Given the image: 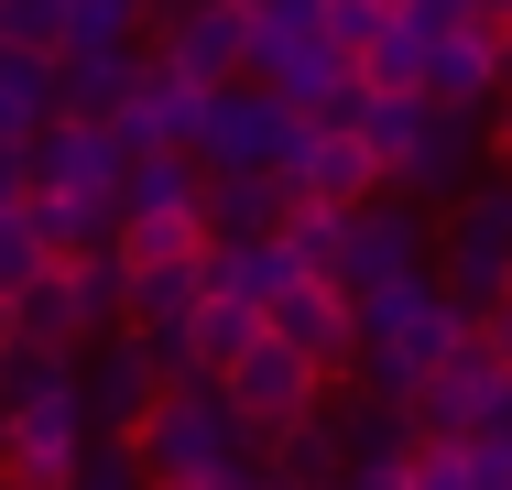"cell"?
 <instances>
[{"label": "cell", "mask_w": 512, "mask_h": 490, "mask_svg": "<svg viewBox=\"0 0 512 490\" xmlns=\"http://www.w3.org/2000/svg\"><path fill=\"white\" fill-rule=\"evenodd\" d=\"M0 490H11V480H0Z\"/></svg>", "instance_id": "obj_32"}, {"label": "cell", "mask_w": 512, "mask_h": 490, "mask_svg": "<svg viewBox=\"0 0 512 490\" xmlns=\"http://www.w3.org/2000/svg\"><path fill=\"white\" fill-rule=\"evenodd\" d=\"M349 142L382 164V186L414 164V142H425V98H360V120H349Z\"/></svg>", "instance_id": "obj_21"}, {"label": "cell", "mask_w": 512, "mask_h": 490, "mask_svg": "<svg viewBox=\"0 0 512 490\" xmlns=\"http://www.w3.org/2000/svg\"><path fill=\"white\" fill-rule=\"evenodd\" d=\"M502 120H512V66H502Z\"/></svg>", "instance_id": "obj_30"}, {"label": "cell", "mask_w": 512, "mask_h": 490, "mask_svg": "<svg viewBox=\"0 0 512 490\" xmlns=\"http://www.w3.org/2000/svg\"><path fill=\"white\" fill-rule=\"evenodd\" d=\"M120 175H131V153L88 131V120H55L44 142H33V196H77V207H120Z\"/></svg>", "instance_id": "obj_12"}, {"label": "cell", "mask_w": 512, "mask_h": 490, "mask_svg": "<svg viewBox=\"0 0 512 490\" xmlns=\"http://www.w3.org/2000/svg\"><path fill=\"white\" fill-rule=\"evenodd\" d=\"M66 490H153V480H142V458H131L120 436H88V458H77V480H66Z\"/></svg>", "instance_id": "obj_27"}, {"label": "cell", "mask_w": 512, "mask_h": 490, "mask_svg": "<svg viewBox=\"0 0 512 490\" xmlns=\"http://www.w3.org/2000/svg\"><path fill=\"white\" fill-rule=\"evenodd\" d=\"M0 55L55 66V55H66V0H0Z\"/></svg>", "instance_id": "obj_24"}, {"label": "cell", "mask_w": 512, "mask_h": 490, "mask_svg": "<svg viewBox=\"0 0 512 490\" xmlns=\"http://www.w3.org/2000/svg\"><path fill=\"white\" fill-rule=\"evenodd\" d=\"M295 284H306V273H295V251H284V240H240V251H218V240H207V305H251V316H273Z\"/></svg>", "instance_id": "obj_15"}, {"label": "cell", "mask_w": 512, "mask_h": 490, "mask_svg": "<svg viewBox=\"0 0 512 490\" xmlns=\"http://www.w3.org/2000/svg\"><path fill=\"white\" fill-rule=\"evenodd\" d=\"M360 425H371V403H360V392H349V403L327 392L306 425H284V436H273V458H262V469H273V480H295V490H349V469H360Z\"/></svg>", "instance_id": "obj_10"}, {"label": "cell", "mask_w": 512, "mask_h": 490, "mask_svg": "<svg viewBox=\"0 0 512 490\" xmlns=\"http://www.w3.org/2000/svg\"><path fill=\"white\" fill-rule=\"evenodd\" d=\"M469 490H512V425L469 436Z\"/></svg>", "instance_id": "obj_28"}, {"label": "cell", "mask_w": 512, "mask_h": 490, "mask_svg": "<svg viewBox=\"0 0 512 490\" xmlns=\"http://www.w3.org/2000/svg\"><path fill=\"white\" fill-rule=\"evenodd\" d=\"M284 196H295V207H338V218H349V207H371V196H382V164H371L349 131H306V142H295V164H284Z\"/></svg>", "instance_id": "obj_13"}, {"label": "cell", "mask_w": 512, "mask_h": 490, "mask_svg": "<svg viewBox=\"0 0 512 490\" xmlns=\"http://www.w3.org/2000/svg\"><path fill=\"white\" fill-rule=\"evenodd\" d=\"M404 425H414V447H469V436L512 425V360L491 349V338H469L458 360L425 371V392L404 403Z\"/></svg>", "instance_id": "obj_4"}, {"label": "cell", "mask_w": 512, "mask_h": 490, "mask_svg": "<svg viewBox=\"0 0 512 490\" xmlns=\"http://www.w3.org/2000/svg\"><path fill=\"white\" fill-rule=\"evenodd\" d=\"M284 218H295L284 175H207V240H218V251H240V240H284Z\"/></svg>", "instance_id": "obj_17"}, {"label": "cell", "mask_w": 512, "mask_h": 490, "mask_svg": "<svg viewBox=\"0 0 512 490\" xmlns=\"http://www.w3.org/2000/svg\"><path fill=\"white\" fill-rule=\"evenodd\" d=\"M349 338H360V403H382V414H404L414 392H425V371L436 360H458L469 338H480V316L458 305V294L436 284V273H414V284H382L349 305Z\"/></svg>", "instance_id": "obj_1"}, {"label": "cell", "mask_w": 512, "mask_h": 490, "mask_svg": "<svg viewBox=\"0 0 512 490\" xmlns=\"http://www.w3.org/2000/svg\"><path fill=\"white\" fill-rule=\"evenodd\" d=\"M44 131H55V66L0 55V142H11V153H33Z\"/></svg>", "instance_id": "obj_19"}, {"label": "cell", "mask_w": 512, "mask_h": 490, "mask_svg": "<svg viewBox=\"0 0 512 490\" xmlns=\"http://www.w3.org/2000/svg\"><path fill=\"white\" fill-rule=\"evenodd\" d=\"M131 458H142V480L197 490V480H218V469H240V458H251V436H240V414H229V392H218V382H175L153 414H142Z\"/></svg>", "instance_id": "obj_2"}, {"label": "cell", "mask_w": 512, "mask_h": 490, "mask_svg": "<svg viewBox=\"0 0 512 490\" xmlns=\"http://www.w3.org/2000/svg\"><path fill=\"white\" fill-rule=\"evenodd\" d=\"M262 338H273V349H295L316 382L360 360V338H349V294H327V284H295L284 305H273V316H262Z\"/></svg>", "instance_id": "obj_14"}, {"label": "cell", "mask_w": 512, "mask_h": 490, "mask_svg": "<svg viewBox=\"0 0 512 490\" xmlns=\"http://www.w3.org/2000/svg\"><path fill=\"white\" fill-rule=\"evenodd\" d=\"M22 196H33V153H11V142H0V207H22Z\"/></svg>", "instance_id": "obj_29"}, {"label": "cell", "mask_w": 512, "mask_h": 490, "mask_svg": "<svg viewBox=\"0 0 512 490\" xmlns=\"http://www.w3.org/2000/svg\"><path fill=\"white\" fill-rule=\"evenodd\" d=\"M262 490H295V480H273V469H262Z\"/></svg>", "instance_id": "obj_31"}, {"label": "cell", "mask_w": 512, "mask_h": 490, "mask_svg": "<svg viewBox=\"0 0 512 490\" xmlns=\"http://www.w3.org/2000/svg\"><path fill=\"white\" fill-rule=\"evenodd\" d=\"M44 273H55V262H44V240H33V218H22V207H0V305H22Z\"/></svg>", "instance_id": "obj_25"}, {"label": "cell", "mask_w": 512, "mask_h": 490, "mask_svg": "<svg viewBox=\"0 0 512 490\" xmlns=\"http://www.w3.org/2000/svg\"><path fill=\"white\" fill-rule=\"evenodd\" d=\"M480 164H491V142H480V120H425V142H414V164L393 175L382 196H404L414 218H447L458 196L480 186Z\"/></svg>", "instance_id": "obj_11"}, {"label": "cell", "mask_w": 512, "mask_h": 490, "mask_svg": "<svg viewBox=\"0 0 512 490\" xmlns=\"http://www.w3.org/2000/svg\"><path fill=\"white\" fill-rule=\"evenodd\" d=\"M77 392H88V436H142V414L164 403V371H153V349L120 327V338H99L88 360H77Z\"/></svg>", "instance_id": "obj_9"}, {"label": "cell", "mask_w": 512, "mask_h": 490, "mask_svg": "<svg viewBox=\"0 0 512 490\" xmlns=\"http://www.w3.org/2000/svg\"><path fill=\"white\" fill-rule=\"evenodd\" d=\"M66 294H77V316H88V349L131 327V262H120V251H88V262H66Z\"/></svg>", "instance_id": "obj_20"}, {"label": "cell", "mask_w": 512, "mask_h": 490, "mask_svg": "<svg viewBox=\"0 0 512 490\" xmlns=\"http://www.w3.org/2000/svg\"><path fill=\"white\" fill-rule=\"evenodd\" d=\"M425 251H436V218H414L404 196H371V207H349V251H338V294L360 305V294H382V284H414V273H436Z\"/></svg>", "instance_id": "obj_6"}, {"label": "cell", "mask_w": 512, "mask_h": 490, "mask_svg": "<svg viewBox=\"0 0 512 490\" xmlns=\"http://www.w3.org/2000/svg\"><path fill=\"white\" fill-rule=\"evenodd\" d=\"M120 229H207V175L197 164H131L120 175Z\"/></svg>", "instance_id": "obj_16"}, {"label": "cell", "mask_w": 512, "mask_h": 490, "mask_svg": "<svg viewBox=\"0 0 512 490\" xmlns=\"http://www.w3.org/2000/svg\"><path fill=\"white\" fill-rule=\"evenodd\" d=\"M436 251H447L436 284L458 294L469 316H491V305L512 294V175H480V186L458 196V207L436 218Z\"/></svg>", "instance_id": "obj_3"}, {"label": "cell", "mask_w": 512, "mask_h": 490, "mask_svg": "<svg viewBox=\"0 0 512 490\" xmlns=\"http://www.w3.org/2000/svg\"><path fill=\"white\" fill-rule=\"evenodd\" d=\"M284 251H295V273H306V284H327V294H338V251H349V218H338V207H295V218H284Z\"/></svg>", "instance_id": "obj_23"}, {"label": "cell", "mask_w": 512, "mask_h": 490, "mask_svg": "<svg viewBox=\"0 0 512 490\" xmlns=\"http://www.w3.org/2000/svg\"><path fill=\"white\" fill-rule=\"evenodd\" d=\"M295 142H306V120H295L284 98H262V88H229L218 109H207L197 175H284V164H295Z\"/></svg>", "instance_id": "obj_7"}, {"label": "cell", "mask_w": 512, "mask_h": 490, "mask_svg": "<svg viewBox=\"0 0 512 490\" xmlns=\"http://www.w3.org/2000/svg\"><path fill=\"white\" fill-rule=\"evenodd\" d=\"M207 109H218L207 88H186V77H175L164 55H142V77H131V98H120L109 142H120L131 164H164V153H175V164H197V142H207Z\"/></svg>", "instance_id": "obj_5"}, {"label": "cell", "mask_w": 512, "mask_h": 490, "mask_svg": "<svg viewBox=\"0 0 512 490\" xmlns=\"http://www.w3.org/2000/svg\"><path fill=\"white\" fill-rule=\"evenodd\" d=\"M218 392H229V414H240L251 458H273V436H284V425H306L316 403H327V382H316L295 349H273V338H262V349H251V360H240V371H229Z\"/></svg>", "instance_id": "obj_8"}, {"label": "cell", "mask_w": 512, "mask_h": 490, "mask_svg": "<svg viewBox=\"0 0 512 490\" xmlns=\"http://www.w3.org/2000/svg\"><path fill=\"white\" fill-rule=\"evenodd\" d=\"M186 349H197V382H229V371L262 349V316H251V305H207L197 327H186Z\"/></svg>", "instance_id": "obj_22"}, {"label": "cell", "mask_w": 512, "mask_h": 490, "mask_svg": "<svg viewBox=\"0 0 512 490\" xmlns=\"http://www.w3.org/2000/svg\"><path fill=\"white\" fill-rule=\"evenodd\" d=\"M131 77H142V55H55V120H88V131H109L120 120V98H131Z\"/></svg>", "instance_id": "obj_18"}, {"label": "cell", "mask_w": 512, "mask_h": 490, "mask_svg": "<svg viewBox=\"0 0 512 490\" xmlns=\"http://www.w3.org/2000/svg\"><path fill=\"white\" fill-rule=\"evenodd\" d=\"M316 11H327V44L360 66V55L382 44V11H393V0H316Z\"/></svg>", "instance_id": "obj_26"}]
</instances>
